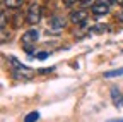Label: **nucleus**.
Segmentation results:
<instances>
[{"mask_svg": "<svg viewBox=\"0 0 123 122\" xmlns=\"http://www.w3.org/2000/svg\"><path fill=\"white\" fill-rule=\"evenodd\" d=\"M26 21H27L29 24H33V26L41 21V5H39L38 2H31V4H29Z\"/></svg>", "mask_w": 123, "mask_h": 122, "instance_id": "obj_1", "label": "nucleus"}, {"mask_svg": "<svg viewBox=\"0 0 123 122\" xmlns=\"http://www.w3.org/2000/svg\"><path fill=\"white\" fill-rule=\"evenodd\" d=\"M39 40V31L38 29H27L26 33H22V36H21V43L22 45H34L36 41Z\"/></svg>", "mask_w": 123, "mask_h": 122, "instance_id": "obj_2", "label": "nucleus"}, {"mask_svg": "<svg viewBox=\"0 0 123 122\" xmlns=\"http://www.w3.org/2000/svg\"><path fill=\"white\" fill-rule=\"evenodd\" d=\"M68 19H70V22H74V24H82V22H86V19H87V10H86V9L74 10L70 16H68Z\"/></svg>", "mask_w": 123, "mask_h": 122, "instance_id": "obj_3", "label": "nucleus"}, {"mask_svg": "<svg viewBox=\"0 0 123 122\" xmlns=\"http://www.w3.org/2000/svg\"><path fill=\"white\" fill-rule=\"evenodd\" d=\"M48 26H50V29H53V31H62V29L67 26V19L62 17V16H55V17H51Z\"/></svg>", "mask_w": 123, "mask_h": 122, "instance_id": "obj_4", "label": "nucleus"}, {"mask_svg": "<svg viewBox=\"0 0 123 122\" xmlns=\"http://www.w3.org/2000/svg\"><path fill=\"white\" fill-rule=\"evenodd\" d=\"M12 74H14V78H17V79H31L36 72H34L33 69H29V67H24V69L12 71Z\"/></svg>", "mask_w": 123, "mask_h": 122, "instance_id": "obj_5", "label": "nucleus"}, {"mask_svg": "<svg viewBox=\"0 0 123 122\" xmlns=\"http://www.w3.org/2000/svg\"><path fill=\"white\" fill-rule=\"evenodd\" d=\"M92 14L94 16H106L108 12H110V5H106V4H101V2H96L94 5L91 7Z\"/></svg>", "mask_w": 123, "mask_h": 122, "instance_id": "obj_6", "label": "nucleus"}, {"mask_svg": "<svg viewBox=\"0 0 123 122\" xmlns=\"http://www.w3.org/2000/svg\"><path fill=\"white\" fill-rule=\"evenodd\" d=\"M22 4H24V0H4L5 9H19Z\"/></svg>", "mask_w": 123, "mask_h": 122, "instance_id": "obj_7", "label": "nucleus"}, {"mask_svg": "<svg viewBox=\"0 0 123 122\" xmlns=\"http://www.w3.org/2000/svg\"><path fill=\"white\" fill-rule=\"evenodd\" d=\"M38 119H39V112H29L24 117V122H36Z\"/></svg>", "mask_w": 123, "mask_h": 122, "instance_id": "obj_8", "label": "nucleus"}, {"mask_svg": "<svg viewBox=\"0 0 123 122\" xmlns=\"http://www.w3.org/2000/svg\"><path fill=\"white\" fill-rule=\"evenodd\" d=\"M121 74H123V67L115 69V71H108V72H104V78H115V76H121Z\"/></svg>", "mask_w": 123, "mask_h": 122, "instance_id": "obj_9", "label": "nucleus"}, {"mask_svg": "<svg viewBox=\"0 0 123 122\" xmlns=\"http://www.w3.org/2000/svg\"><path fill=\"white\" fill-rule=\"evenodd\" d=\"M0 26H2V29H5V26H7V12H5V7L2 9V14H0Z\"/></svg>", "mask_w": 123, "mask_h": 122, "instance_id": "obj_10", "label": "nucleus"}, {"mask_svg": "<svg viewBox=\"0 0 123 122\" xmlns=\"http://www.w3.org/2000/svg\"><path fill=\"white\" fill-rule=\"evenodd\" d=\"M77 4H82V0H63V5L65 7H72V5H77Z\"/></svg>", "mask_w": 123, "mask_h": 122, "instance_id": "obj_11", "label": "nucleus"}, {"mask_svg": "<svg viewBox=\"0 0 123 122\" xmlns=\"http://www.w3.org/2000/svg\"><path fill=\"white\" fill-rule=\"evenodd\" d=\"M98 2V0H82V4H80V9H86V7H92Z\"/></svg>", "mask_w": 123, "mask_h": 122, "instance_id": "obj_12", "label": "nucleus"}, {"mask_svg": "<svg viewBox=\"0 0 123 122\" xmlns=\"http://www.w3.org/2000/svg\"><path fill=\"white\" fill-rule=\"evenodd\" d=\"M24 52L26 53H33L34 52V47H33V45H24Z\"/></svg>", "mask_w": 123, "mask_h": 122, "instance_id": "obj_13", "label": "nucleus"}, {"mask_svg": "<svg viewBox=\"0 0 123 122\" xmlns=\"http://www.w3.org/2000/svg\"><path fill=\"white\" fill-rule=\"evenodd\" d=\"M0 40H2V43L7 41V31H5V29H2V31H0Z\"/></svg>", "mask_w": 123, "mask_h": 122, "instance_id": "obj_14", "label": "nucleus"}, {"mask_svg": "<svg viewBox=\"0 0 123 122\" xmlns=\"http://www.w3.org/2000/svg\"><path fill=\"white\" fill-rule=\"evenodd\" d=\"M48 57V52H39V53H36V58H39V60H43V58H46Z\"/></svg>", "mask_w": 123, "mask_h": 122, "instance_id": "obj_15", "label": "nucleus"}, {"mask_svg": "<svg viewBox=\"0 0 123 122\" xmlns=\"http://www.w3.org/2000/svg\"><path fill=\"white\" fill-rule=\"evenodd\" d=\"M118 19H120V22H123V10L118 14Z\"/></svg>", "mask_w": 123, "mask_h": 122, "instance_id": "obj_16", "label": "nucleus"}, {"mask_svg": "<svg viewBox=\"0 0 123 122\" xmlns=\"http://www.w3.org/2000/svg\"><path fill=\"white\" fill-rule=\"evenodd\" d=\"M113 2H116L118 5H123V0H113Z\"/></svg>", "mask_w": 123, "mask_h": 122, "instance_id": "obj_17", "label": "nucleus"}, {"mask_svg": "<svg viewBox=\"0 0 123 122\" xmlns=\"http://www.w3.org/2000/svg\"><path fill=\"white\" fill-rule=\"evenodd\" d=\"M110 122H123V119H118V120H110Z\"/></svg>", "mask_w": 123, "mask_h": 122, "instance_id": "obj_18", "label": "nucleus"}, {"mask_svg": "<svg viewBox=\"0 0 123 122\" xmlns=\"http://www.w3.org/2000/svg\"><path fill=\"white\" fill-rule=\"evenodd\" d=\"M118 105H123V98H121V101H120V103H118Z\"/></svg>", "mask_w": 123, "mask_h": 122, "instance_id": "obj_19", "label": "nucleus"}]
</instances>
